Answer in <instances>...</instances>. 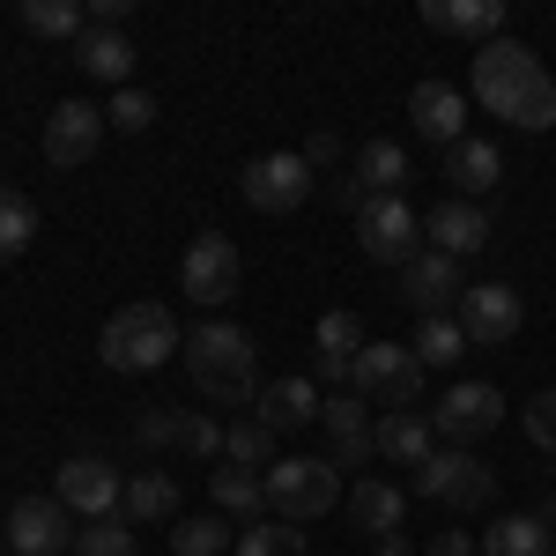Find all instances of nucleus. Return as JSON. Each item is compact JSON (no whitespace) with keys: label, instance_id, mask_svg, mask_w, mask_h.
Here are the masks:
<instances>
[{"label":"nucleus","instance_id":"obj_37","mask_svg":"<svg viewBox=\"0 0 556 556\" xmlns=\"http://www.w3.org/2000/svg\"><path fill=\"white\" fill-rule=\"evenodd\" d=\"M178 453H193V460H223V424L178 408Z\"/></svg>","mask_w":556,"mask_h":556},{"label":"nucleus","instance_id":"obj_7","mask_svg":"<svg viewBox=\"0 0 556 556\" xmlns=\"http://www.w3.org/2000/svg\"><path fill=\"white\" fill-rule=\"evenodd\" d=\"M356 245H364V260H379V267H408V260L424 253V215L408 208L401 193H371L364 208H356Z\"/></svg>","mask_w":556,"mask_h":556},{"label":"nucleus","instance_id":"obj_5","mask_svg":"<svg viewBox=\"0 0 556 556\" xmlns=\"http://www.w3.org/2000/svg\"><path fill=\"white\" fill-rule=\"evenodd\" d=\"M349 393L401 416V408H416V393H424V356L401 349V342H364V356L349 364Z\"/></svg>","mask_w":556,"mask_h":556},{"label":"nucleus","instance_id":"obj_11","mask_svg":"<svg viewBox=\"0 0 556 556\" xmlns=\"http://www.w3.org/2000/svg\"><path fill=\"white\" fill-rule=\"evenodd\" d=\"M319 430L334 438L327 460H334L342 475L379 460V416H371V401H356V393H327V401H319Z\"/></svg>","mask_w":556,"mask_h":556},{"label":"nucleus","instance_id":"obj_22","mask_svg":"<svg viewBox=\"0 0 556 556\" xmlns=\"http://www.w3.org/2000/svg\"><path fill=\"white\" fill-rule=\"evenodd\" d=\"M416 15L424 30H453V38H505V0H424Z\"/></svg>","mask_w":556,"mask_h":556},{"label":"nucleus","instance_id":"obj_32","mask_svg":"<svg viewBox=\"0 0 556 556\" xmlns=\"http://www.w3.org/2000/svg\"><path fill=\"white\" fill-rule=\"evenodd\" d=\"M23 30H38V38H83L89 8L83 0H23Z\"/></svg>","mask_w":556,"mask_h":556},{"label":"nucleus","instance_id":"obj_39","mask_svg":"<svg viewBox=\"0 0 556 556\" xmlns=\"http://www.w3.org/2000/svg\"><path fill=\"white\" fill-rule=\"evenodd\" d=\"M134 445H141V453H164V445H178V408H141Z\"/></svg>","mask_w":556,"mask_h":556},{"label":"nucleus","instance_id":"obj_35","mask_svg":"<svg viewBox=\"0 0 556 556\" xmlns=\"http://www.w3.org/2000/svg\"><path fill=\"white\" fill-rule=\"evenodd\" d=\"M238 556H304V534L290 519H253L238 527Z\"/></svg>","mask_w":556,"mask_h":556},{"label":"nucleus","instance_id":"obj_18","mask_svg":"<svg viewBox=\"0 0 556 556\" xmlns=\"http://www.w3.org/2000/svg\"><path fill=\"white\" fill-rule=\"evenodd\" d=\"M424 238H430V253L468 267L475 253H490V215L475 208V201H438V208L424 215Z\"/></svg>","mask_w":556,"mask_h":556},{"label":"nucleus","instance_id":"obj_12","mask_svg":"<svg viewBox=\"0 0 556 556\" xmlns=\"http://www.w3.org/2000/svg\"><path fill=\"white\" fill-rule=\"evenodd\" d=\"M497 416H505V393H497L490 379H460L453 393H438L430 430H438L445 445H475V438H490V430H497Z\"/></svg>","mask_w":556,"mask_h":556},{"label":"nucleus","instance_id":"obj_13","mask_svg":"<svg viewBox=\"0 0 556 556\" xmlns=\"http://www.w3.org/2000/svg\"><path fill=\"white\" fill-rule=\"evenodd\" d=\"M104 134H112V119H104L89 97H67V104H52V119H45V156H52L60 172H83L89 156L104 149Z\"/></svg>","mask_w":556,"mask_h":556},{"label":"nucleus","instance_id":"obj_10","mask_svg":"<svg viewBox=\"0 0 556 556\" xmlns=\"http://www.w3.org/2000/svg\"><path fill=\"white\" fill-rule=\"evenodd\" d=\"M52 497H60V505L89 527V519H112V513H119L127 482H119V468H112V460L75 453V460H60V475H52Z\"/></svg>","mask_w":556,"mask_h":556},{"label":"nucleus","instance_id":"obj_44","mask_svg":"<svg viewBox=\"0 0 556 556\" xmlns=\"http://www.w3.org/2000/svg\"><path fill=\"white\" fill-rule=\"evenodd\" d=\"M379 556H416V549H408L401 534H386V542H379Z\"/></svg>","mask_w":556,"mask_h":556},{"label":"nucleus","instance_id":"obj_33","mask_svg":"<svg viewBox=\"0 0 556 556\" xmlns=\"http://www.w3.org/2000/svg\"><path fill=\"white\" fill-rule=\"evenodd\" d=\"M30 238H38V208H30V193L0 186V260H23V253H30Z\"/></svg>","mask_w":556,"mask_h":556},{"label":"nucleus","instance_id":"obj_24","mask_svg":"<svg viewBox=\"0 0 556 556\" xmlns=\"http://www.w3.org/2000/svg\"><path fill=\"white\" fill-rule=\"evenodd\" d=\"M401 513H408V497H401L393 482H379V475H364V482L349 490V519H356V534H371V542L401 534Z\"/></svg>","mask_w":556,"mask_h":556},{"label":"nucleus","instance_id":"obj_19","mask_svg":"<svg viewBox=\"0 0 556 556\" xmlns=\"http://www.w3.org/2000/svg\"><path fill=\"white\" fill-rule=\"evenodd\" d=\"M312 356H319V379L334 386V393H349V364L364 356V319H356V312H319Z\"/></svg>","mask_w":556,"mask_h":556},{"label":"nucleus","instance_id":"obj_30","mask_svg":"<svg viewBox=\"0 0 556 556\" xmlns=\"http://www.w3.org/2000/svg\"><path fill=\"white\" fill-rule=\"evenodd\" d=\"M401 178H408L401 141H364V149H356V186H364V193H401Z\"/></svg>","mask_w":556,"mask_h":556},{"label":"nucleus","instance_id":"obj_46","mask_svg":"<svg viewBox=\"0 0 556 556\" xmlns=\"http://www.w3.org/2000/svg\"><path fill=\"white\" fill-rule=\"evenodd\" d=\"M549 556H556V549H549Z\"/></svg>","mask_w":556,"mask_h":556},{"label":"nucleus","instance_id":"obj_20","mask_svg":"<svg viewBox=\"0 0 556 556\" xmlns=\"http://www.w3.org/2000/svg\"><path fill=\"white\" fill-rule=\"evenodd\" d=\"M445 178H453V201H490L497 186H505V156H497V141H460V149H445Z\"/></svg>","mask_w":556,"mask_h":556},{"label":"nucleus","instance_id":"obj_41","mask_svg":"<svg viewBox=\"0 0 556 556\" xmlns=\"http://www.w3.org/2000/svg\"><path fill=\"white\" fill-rule=\"evenodd\" d=\"M127 15H134V0H89V23L97 30H127Z\"/></svg>","mask_w":556,"mask_h":556},{"label":"nucleus","instance_id":"obj_28","mask_svg":"<svg viewBox=\"0 0 556 556\" xmlns=\"http://www.w3.org/2000/svg\"><path fill=\"white\" fill-rule=\"evenodd\" d=\"M119 513H127V519H178V482H172V475H156V468L127 475Z\"/></svg>","mask_w":556,"mask_h":556},{"label":"nucleus","instance_id":"obj_3","mask_svg":"<svg viewBox=\"0 0 556 556\" xmlns=\"http://www.w3.org/2000/svg\"><path fill=\"white\" fill-rule=\"evenodd\" d=\"M178 349H186V334H178L172 304L141 298V304H119V312L104 319V342H97V356H104L112 371H156V364H172Z\"/></svg>","mask_w":556,"mask_h":556},{"label":"nucleus","instance_id":"obj_4","mask_svg":"<svg viewBox=\"0 0 556 556\" xmlns=\"http://www.w3.org/2000/svg\"><path fill=\"white\" fill-rule=\"evenodd\" d=\"M342 505V468L334 460H275L267 468V513L290 519V527H304V519H327Z\"/></svg>","mask_w":556,"mask_h":556},{"label":"nucleus","instance_id":"obj_2","mask_svg":"<svg viewBox=\"0 0 556 556\" xmlns=\"http://www.w3.org/2000/svg\"><path fill=\"white\" fill-rule=\"evenodd\" d=\"M178 356H186L193 386H201L208 401H223V408H245L260 393V349H253V334L230 327V319H201Z\"/></svg>","mask_w":556,"mask_h":556},{"label":"nucleus","instance_id":"obj_1","mask_svg":"<svg viewBox=\"0 0 556 556\" xmlns=\"http://www.w3.org/2000/svg\"><path fill=\"white\" fill-rule=\"evenodd\" d=\"M468 89H475V104H490V112H497L505 127H519V134H549L556 127V83H549V67L534 60V45H519V38L475 45Z\"/></svg>","mask_w":556,"mask_h":556},{"label":"nucleus","instance_id":"obj_16","mask_svg":"<svg viewBox=\"0 0 556 556\" xmlns=\"http://www.w3.org/2000/svg\"><path fill=\"white\" fill-rule=\"evenodd\" d=\"M453 319H460V334H468V342H513L519 334V319H527V304H519V290L513 282H475L468 298L453 304Z\"/></svg>","mask_w":556,"mask_h":556},{"label":"nucleus","instance_id":"obj_40","mask_svg":"<svg viewBox=\"0 0 556 556\" xmlns=\"http://www.w3.org/2000/svg\"><path fill=\"white\" fill-rule=\"evenodd\" d=\"M519 424H527V438H534L542 453H556V386H549V393H534V401H527V416H519Z\"/></svg>","mask_w":556,"mask_h":556},{"label":"nucleus","instance_id":"obj_25","mask_svg":"<svg viewBox=\"0 0 556 556\" xmlns=\"http://www.w3.org/2000/svg\"><path fill=\"white\" fill-rule=\"evenodd\" d=\"M208 497H215V513H223V519H245V527H253V519L267 513V475H260V468H230V460H223V468L208 475Z\"/></svg>","mask_w":556,"mask_h":556},{"label":"nucleus","instance_id":"obj_9","mask_svg":"<svg viewBox=\"0 0 556 556\" xmlns=\"http://www.w3.org/2000/svg\"><path fill=\"white\" fill-rule=\"evenodd\" d=\"M238 275H245V260H238V245L223 230H201L186 245V260H178V290L193 304H230L238 298Z\"/></svg>","mask_w":556,"mask_h":556},{"label":"nucleus","instance_id":"obj_31","mask_svg":"<svg viewBox=\"0 0 556 556\" xmlns=\"http://www.w3.org/2000/svg\"><path fill=\"white\" fill-rule=\"evenodd\" d=\"M223 549H238V527H230L223 513L178 519V534H172V556H223Z\"/></svg>","mask_w":556,"mask_h":556},{"label":"nucleus","instance_id":"obj_34","mask_svg":"<svg viewBox=\"0 0 556 556\" xmlns=\"http://www.w3.org/2000/svg\"><path fill=\"white\" fill-rule=\"evenodd\" d=\"M416 356H424V371L430 364H460V349H468V334H460V319H453V312H438V319H424V327H416Z\"/></svg>","mask_w":556,"mask_h":556},{"label":"nucleus","instance_id":"obj_26","mask_svg":"<svg viewBox=\"0 0 556 556\" xmlns=\"http://www.w3.org/2000/svg\"><path fill=\"white\" fill-rule=\"evenodd\" d=\"M430 416H416V408H401V416H379V460H393V468H424L430 460Z\"/></svg>","mask_w":556,"mask_h":556},{"label":"nucleus","instance_id":"obj_36","mask_svg":"<svg viewBox=\"0 0 556 556\" xmlns=\"http://www.w3.org/2000/svg\"><path fill=\"white\" fill-rule=\"evenodd\" d=\"M67 556H141V549H134V519H119V513H112V519H89Z\"/></svg>","mask_w":556,"mask_h":556},{"label":"nucleus","instance_id":"obj_38","mask_svg":"<svg viewBox=\"0 0 556 556\" xmlns=\"http://www.w3.org/2000/svg\"><path fill=\"white\" fill-rule=\"evenodd\" d=\"M104 119H112L119 134H149V127H156V97H149V89H119Z\"/></svg>","mask_w":556,"mask_h":556},{"label":"nucleus","instance_id":"obj_45","mask_svg":"<svg viewBox=\"0 0 556 556\" xmlns=\"http://www.w3.org/2000/svg\"><path fill=\"white\" fill-rule=\"evenodd\" d=\"M542 519H549V527H556V490H549V497H542Z\"/></svg>","mask_w":556,"mask_h":556},{"label":"nucleus","instance_id":"obj_15","mask_svg":"<svg viewBox=\"0 0 556 556\" xmlns=\"http://www.w3.org/2000/svg\"><path fill=\"white\" fill-rule=\"evenodd\" d=\"M468 298V282H460V260L445 253H416L408 267H401V304L416 312V319H438V312H453V304Z\"/></svg>","mask_w":556,"mask_h":556},{"label":"nucleus","instance_id":"obj_42","mask_svg":"<svg viewBox=\"0 0 556 556\" xmlns=\"http://www.w3.org/2000/svg\"><path fill=\"white\" fill-rule=\"evenodd\" d=\"M298 156H304V164H312V172H327V164L342 156V141H334V134H312V141H304Z\"/></svg>","mask_w":556,"mask_h":556},{"label":"nucleus","instance_id":"obj_21","mask_svg":"<svg viewBox=\"0 0 556 556\" xmlns=\"http://www.w3.org/2000/svg\"><path fill=\"white\" fill-rule=\"evenodd\" d=\"M75 67H83L89 83H104V89H134V38L89 23L83 38H75Z\"/></svg>","mask_w":556,"mask_h":556},{"label":"nucleus","instance_id":"obj_8","mask_svg":"<svg viewBox=\"0 0 556 556\" xmlns=\"http://www.w3.org/2000/svg\"><path fill=\"white\" fill-rule=\"evenodd\" d=\"M312 186H319V172L304 164L298 149H275V156H253L245 164V201H253L260 215H298L304 201H312Z\"/></svg>","mask_w":556,"mask_h":556},{"label":"nucleus","instance_id":"obj_6","mask_svg":"<svg viewBox=\"0 0 556 556\" xmlns=\"http://www.w3.org/2000/svg\"><path fill=\"white\" fill-rule=\"evenodd\" d=\"M416 497L445 505V513H482V505L497 497V468L475 460L468 445H438L424 468H416Z\"/></svg>","mask_w":556,"mask_h":556},{"label":"nucleus","instance_id":"obj_14","mask_svg":"<svg viewBox=\"0 0 556 556\" xmlns=\"http://www.w3.org/2000/svg\"><path fill=\"white\" fill-rule=\"evenodd\" d=\"M75 513L60 505V497H23L15 513H8V549L15 556H67L75 549Z\"/></svg>","mask_w":556,"mask_h":556},{"label":"nucleus","instance_id":"obj_17","mask_svg":"<svg viewBox=\"0 0 556 556\" xmlns=\"http://www.w3.org/2000/svg\"><path fill=\"white\" fill-rule=\"evenodd\" d=\"M408 127L424 141H438V149H460L468 141V97L453 83H416L408 89Z\"/></svg>","mask_w":556,"mask_h":556},{"label":"nucleus","instance_id":"obj_27","mask_svg":"<svg viewBox=\"0 0 556 556\" xmlns=\"http://www.w3.org/2000/svg\"><path fill=\"white\" fill-rule=\"evenodd\" d=\"M482 556H549V519L542 513H505L482 534Z\"/></svg>","mask_w":556,"mask_h":556},{"label":"nucleus","instance_id":"obj_43","mask_svg":"<svg viewBox=\"0 0 556 556\" xmlns=\"http://www.w3.org/2000/svg\"><path fill=\"white\" fill-rule=\"evenodd\" d=\"M424 556H482V549H475V534H438Z\"/></svg>","mask_w":556,"mask_h":556},{"label":"nucleus","instance_id":"obj_23","mask_svg":"<svg viewBox=\"0 0 556 556\" xmlns=\"http://www.w3.org/2000/svg\"><path fill=\"white\" fill-rule=\"evenodd\" d=\"M319 401H327V393L312 379H275V386H260V424L275 430V438H282V430H312L319 424Z\"/></svg>","mask_w":556,"mask_h":556},{"label":"nucleus","instance_id":"obj_29","mask_svg":"<svg viewBox=\"0 0 556 556\" xmlns=\"http://www.w3.org/2000/svg\"><path fill=\"white\" fill-rule=\"evenodd\" d=\"M223 460L230 468H275V430L260 424V416H238V424H223Z\"/></svg>","mask_w":556,"mask_h":556}]
</instances>
